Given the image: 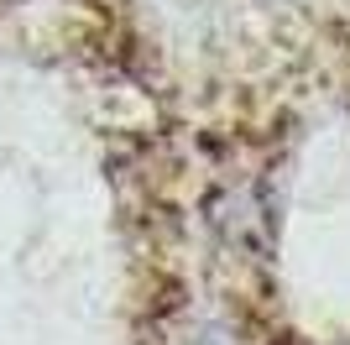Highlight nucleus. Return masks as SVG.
I'll use <instances>...</instances> for the list:
<instances>
[]
</instances>
